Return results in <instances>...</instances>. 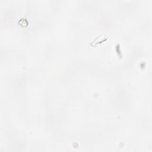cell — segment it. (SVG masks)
Wrapping results in <instances>:
<instances>
[{"mask_svg":"<svg viewBox=\"0 0 152 152\" xmlns=\"http://www.w3.org/2000/svg\"><path fill=\"white\" fill-rule=\"evenodd\" d=\"M108 37L107 35L103 34H101L100 36H99L97 37H96L90 44V45L93 46H96L97 45L102 43V42L106 41Z\"/></svg>","mask_w":152,"mask_h":152,"instance_id":"cell-1","label":"cell"}]
</instances>
